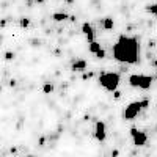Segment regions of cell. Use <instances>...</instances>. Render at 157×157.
I'll list each match as a JSON object with an SVG mask.
<instances>
[{
	"mask_svg": "<svg viewBox=\"0 0 157 157\" xmlns=\"http://www.w3.org/2000/svg\"><path fill=\"white\" fill-rule=\"evenodd\" d=\"M112 54L116 61L123 64H135L140 60V41L135 36L121 35L112 47Z\"/></svg>",
	"mask_w": 157,
	"mask_h": 157,
	"instance_id": "cell-1",
	"label": "cell"
},
{
	"mask_svg": "<svg viewBox=\"0 0 157 157\" xmlns=\"http://www.w3.org/2000/svg\"><path fill=\"white\" fill-rule=\"evenodd\" d=\"M120 80H121V77H120L118 72H104V74L99 75V85L104 90L110 91V93H115V91L118 90Z\"/></svg>",
	"mask_w": 157,
	"mask_h": 157,
	"instance_id": "cell-2",
	"label": "cell"
},
{
	"mask_svg": "<svg viewBox=\"0 0 157 157\" xmlns=\"http://www.w3.org/2000/svg\"><path fill=\"white\" fill-rule=\"evenodd\" d=\"M149 105V101L148 99H143V101H135V102H130L129 105L124 109L123 112V116H124V120H135V118L138 116V113L143 110V109H146Z\"/></svg>",
	"mask_w": 157,
	"mask_h": 157,
	"instance_id": "cell-3",
	"label": "cell"
},
{
	"mask_svg": "<svg viewBox=\"0 0 157 157\" xmlns=\"http://www.w3.org/2000/svg\"><path fill=\"white\" fill-rule=\"evenodd\" d=\"M154 77L152 75H145V74H132L129 77V85L138 88V90H149L152 85Z\"/></svg>",
	"mask_w": 157,
	"mask_h": 157,
	"instance_id": "cell-4",
	"label": "cell"
},
{
	"mask_svg": "<svg viewBox=\"0 0 157 157\" xmlns=\"http://www.w3.org/2000/svg\"><path fill=\"white\" fill-rule=\"evenodd\" d=\"M130 135H132V140H134L135 146H145L148 143V135L143 132V130H138L137 127L130 129Z\"/></svg>",
	"mask_w": 157,
	"mask_h": 157,
	"instance_id": "cell-5",
	"label": "cell"
},
{
	"mask_svg": "<svg viewBox=\"0 0 157 157\" xmlns=\"http://www.w3.org/2000/svg\"><path fill=\"white\" fill-rule=\"evenodd\" d=\"M94 138L98 141H105L107 138V129H105V123L104 121H98L96 123V127H94Z\"/></svg>",
	"mask_w": 157,
	"mask_h": 157,
	"instance_id": "cell-6",
	"label": "cell"
},
{
	"mask_svg": "<svg viewBox=\"0 0 157 157\" xmlns=\"http://www.w3.org/2000/svg\"><path fill=\"white\" fill-rule=\"evenodd\" d=\"M82 33L85 35L88 44L94 41V30H93V27H91L90 22H83V24H82Z\"/></svg>",
	"mask_w": 157,
	"mask_h": 157,
	"instance_id": "cell-7",
	"label": "cell"
},
{
	"mask_svg": "<svg viewBox=\"0 0 157 157\" xmlns=\"http://www.w3.org/2000/svg\"><path fill=\"white\" fill-rule=\"evenodd\" d=\"M86 69V61L85 60H75L72 63V71H85Z\"/></svg>",
	"mask_w": 157,
	"mask_h": 157,
	"instance_id": "cell-8",
	"label": "cell"
},
{
	"mask_svg": "<svg viewBox=\"0 0 157 157\" xmlns=\"http://www.w3.org/2000/svg\"><path fill=\"white\" fill-rule=\"evenodd\" d=\"M113 25H115V24H113V19H112V17H104V19H102V29H104V30H112Z\"/></svg>",
	"mask_w": 157,
	"mask_h": 157,
	"instance_id": "cell-9",
	"label": "cell"
},
{
	"mask_svg": "<svg viewBox=\"0 0 157 157\" xmlns=\"http://www.w3.org/2000/svg\"><path fill=\"white\" fill-rule=\"evenodd\" d=\"M52 19L57 21V22H61V21H66V19H71L66 13H54L52 14Z\"/></svg>",
	"mask_w": 157,
	"mask_h": 157,
	"instance_id": "cell-10",
	"label": "cell"
},
{
	"mask_svg": "<svg viewBox=\"0 0 157 157\" xmlns=\"http://www.w3.org/2000/svg\"><path fill=\"white\" fill-rule=\"evenodd\" d=\"M88 50L91 52V54H98V52H101L102 49H101V44L98 43V41H93V43H90V46H88Z\"/></svg>",
	"mask_w": 157,
	"mask_h": 157,
	"instance_id": "cell-11",
	"label": "cell"
},
{
	"mask_svg": "<svg viewBox=\"0 0 157 157\" xmlns=\"http://www.w3.org/2000/svg\"><path fill=\"white\" fill-rule=\"evenodd\" d=\"M54 90H55V86L52 85V83H44V85H43V93H44V94L54 93Z\"/></svg>",
	"mask_w": 157,
	"mask_h": 157,
	"instance_id": "cell-12",
	"label": "cell"
},
{
	"mask_svg": "<svg viewBox=\"0 0 157 157\" xmlns=\"http://www.w3.org/2000/svg\"><path fill=\"white\" fill-rule=\"evenodd\" d=\"M146 11H148V13H151L152 16H155V17H157V3H154V5H149V6L146 8Z\"/></svg>",
	"mask_w": 157,
	"mask_h": 157,
	"instance_id": "cell-13",
	"label": "cell"
},
{
	"mask_svg": "<svg viewBox=\"0 0 157 157\" xmlns=\"http://www.w3.org/2000/svg\"><path fill=\"white\" fill-rule=\"evenodd\" d=\"M19 25H21V27H24V29H27L29 25H30V19H27V17L21 19V21H19Z\"/></svg>",
	"mask_w": 157,
	"mask_h": 157,
	"instance_id": "cell-14",
	"label": "cell"
},
{
	"mask_svg": "<svg viewBox=\"0 0 157 157\" xmlns=\"http://www.w3.org/2000/svg\"><path fill=\"white\" fill-rule=\"evenodd\" d=\"M96 57H98V58H104V57H105V52H104V50L98 52V54H96Z\"/></svg>",
	"mask_w": 157,
	"mask_h": 157,
	"instance_id": "cell-15",
	"label": "cell"
},
{
	"mask_svg": "<svg viewBox=\"0 0 157 157\" xmlns=\"http://www.w3.org/2000/svg\"><path fill=\"white\" fill-rule=\"evenodd\" d=\"M11 58H14V54L13 52H6V60H11Z\"/></svg>",
	"mask_w": 157,
	"mask_h": 157,
	"instance_id": "cell-16",
	"label": "cell"
},
{
	"mask_svg": "<svg viewBox=\"0 0 157 157\" xmlns=\"http://www.w3.org/2000/svg\"><path fill=\"white\" fill-rule=\"evenodd\" d=\"M113 96H115V99H120V98H121V93H120V91H115Z\"/></svg>",
	"mask_w": 157,
	"mask_h": 157,
	"instance_id": "cell-17",
	"label": "cell"
},
{
	"mask_svg": "<svg viewBox=\"0 0 157 157\" xmlns=\"http://www.w3.org/2000/svg\"><path fill=\"white\" fill-rule=\"evenodd\" d=\"M118 155H120V152H118V149H113V151H112V157H118Z\"/></svg>",
	"mask_w": 157,
	"mask_h": 157,
	"instance_id": "cell-18",
	"label": "cell"
},
{
	"mask_svg": "<svg viewBox=\"0 0 157 157\" xmlns=\"http://www.w3.org/2000/svg\"><path fill=\"white\" fill-rule=\"evenodd\" d=\"M64 2H66V3H72V2H74V0H64Z\"/></svg>",
	"mask_w": 157,
	"mask_h": 157,
	"instance_id": "cell-19",
	"label": "cell"
},
{
	"mask_svg": "<svg viewBox=\"0 0 157 157\" xmlns=\"http://www.w3.org/2000/svg\"><path fill=\"white\" fill-rule=\"evenodd\" d=\"M27 2H35V0H27Z\"/></svg>",
	"mask_w": 157,
	"mask_h": 157,
	"instance_id": "cell-20",
	"label": "cell"
},
{
	"mask_svg": "<svg viewBox=\"0 0 157 157\" xmlns=\"http://www.w3.org/2000/svg\"><path fill=\"white\" fill-rule=\"evenodd\" d=\"M38 2H44V0H38Z\"/></svg>",
	"mask_w": 157,
	"mask_h": 157,
	"instance_id": "cell-21",
	"label": "cell"
},
{
	"mask_svg": "<svg viewBox=\"0 0 157 157\" xmlns=\"http://www.w3.org/2000/svg\"><path fill=\"white\" fill-rule=\"evenodd\" d=\"M155 78H157V74H155Z\"/></svg>",
	"mask_w": 157,
	"mask_h": 157,
	"instance_id": "cell-22",
	"label": "cell"
}]
</instances>
